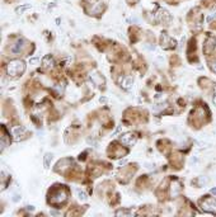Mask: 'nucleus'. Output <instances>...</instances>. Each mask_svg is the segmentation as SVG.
<instances>
[{
    "label": "nucleus",
    "instance_id": "f257e3e1",
    "mask_svg": "<svg viewBox=\"0 0 216 217\" xmlns=\"http://www.w3.org/2000/svg\"><path fill=\"white\" fill-rule=\"evenodd\" d=\"M24 69H26V64L22 60H13L8 64L6 72H8V75H10L12 78H15V76L22 75L24 72Z\"/></svg>",
    "mask_w": 216,
    "mask_h": 217
},
{
    "label": "nucleus",
    "instance_id": "f03ea898",
    "mask_svg": "<svg viewBox=\"0 0 216 217\" xmlns=\"http://www.w3.org/2000/svg\"><path fill=\"white\" fill-rule=\"evenodd\" d=\"M66 201H67V193L63 188H57L56 193L54 194V197L48 198V202L51 204H61V203H64Z\"/></svg>",
    "mask_w": 216,
    "mask_h": 217
},
{
    "label": "nucleus",
    "instance_id": "7ed1b4c3",
    "mask_svg": "<svg viewBox=\"0 0 216 217\" xmlns=\"http://www.w3.org/2000/svg\"><path fill=\"white\" fill-rule=\"evenodd\" d=\"M201 207L205 212L216 215V201L214 198H205L201 201Z\"/></svg>",
    "mask_w": 216,
    "mask_h": 217
},
{
    "label": "nucleus",
    "instance_id": "20e7f679",
    "mask_svg": "<svg viewBox=\"0 0 216 217\" xmlns=\"http://www.w3.org/2000/svg\"><path fill=\"white\" fill-rule=\"evenodd\" d=\"M160 45L164 48H174V47H176V45H177V42L174 39H172L170 37H168L167 33H163L161 38H160Z\"/></svg>",
    "mask_w": 216,
    "mask_h": 217
},
{
    "label": "nucleus",
    "instance_id": "39448f33",
    "mask_svg": "<svg viewBox=\"0 0 216 217\" xmlns=\"http://www.w3.org/2000/svg\"><path fill=\"white\" fill-rule=\"evenodd\" d=\"M24 133H26V128L22 127V126H14L12 128V135H13V139L15 141H20L23 137H24Z\"/></svg>",
    "mask_w": 216,
    "mask_h": 217
},
{
    "label": "nucleus",
    "instance_id": "423d86ee",
    "mask_svg": "<svg viewBox=\"0 0 216 217\" xmlns=\"http://www.w3.org/2000/svg\"><path fill=\"white\" fill-rule=\"evenodd\" d=\"M136 140H137V136L135 133H126V135L121 136V142L123 145H126V146H132L136 142Z\"/></svg>",
    "mask_w": 216,
    "mask_h": 217
},
{
    "label": "nucleus",
    "instance_id": "0eeeda50",
    "mask_svg": "<svg viewBox=\"0 0 216 217\" xmlns=\"http://www.w3.org/2000/svg\"><path fill=\"white\" fill-rule=\"evenodd\" d=\"M215 47H216V38L215 37H209L207 41L205 42V46H203L205 54H211Z\"/></svg>",
    "mask_w": 216,
    "mask_h": 217
},
{
    "label": "nucleus",
    "instance_id": "6e6552de",
    "mask_svg": "<svg viewBox=\"0 0 216 217\" xmlns=\"http://www.w3.org/2000/svg\"><path fill=\"white\" fill-rule=\"evenodd\" d=\"M90 79H92V81H93L94 84L98 85V86L104 85V82H106L103 75H100L98 71H93V72H92V74H90Z\"/></svg>",
    "mask_w": 216,
    "mask_h": 217
},
{
    "label": "nucleus",
    "instance_id": "1a4fd4ad",
    "mask_svg": "<svg viewBox=\"0 0 216 217\" xmlns=\"http://www.w3.org/2000/svg\"><path fill=\"white\" fill-rule=\"evenodd\" d=\"M118 81H120V84H121L122 89H125V90H130V89L132 88V82H133L132 76H125V78L120 79Z\"/></svg>",
    "mask_w": 216,
    "mask_h": 217
},
{
    "label": "nucleus",
    "instance_id": "9d476101",
    "mask_svg": "<svg viewBox=\"0 0 216 217\" xmlns=\"http://www.w3.org/2000/svg\"><path fill=\"white\" fill-rule=\"evenodd\" d=\"M23 47H24V39H23V38H19L17 42H15L12 47H10V51H12V54H15V55H17V54H19L20 51L23 50Z\"/></svg>",
    "mask_w": 216,
    "mask_h": 217
},
{
    "label": "nucleus",
    "instance_id": "9b49d317",
    "mask_svg": "<svg viewBox=\"0 0 216 217\" xmlns=\"http://www.w3.org/2000/svg\"><path fill=\"white\" fill-rule=\"evenodd\" d=\"M42 65L46 67V69H50V67H52L55 65V61H54V57L52 56H45L42 58Z\"/></svg>",
    "mask_w": 216,
    "mask_h": 217
},
{
    "label": "nucleus",
    "instance_id": "f8f14e48",
    "mask_svg": "<svg viewBox=\"0 0 216 217\" xmlns=\"http://www.w3.org/2000/svg\"><path fill=\"white\" fill-rule=\"evenodd\" d=\"M103 9H104V6H103V4L102 3H98V4H96V5H93V8H92L89 12L92 13V14H99L100 12H103Z\"/></svg>",
    "mask_w": 216,
    "mask_h": 217
},
{
    "label": "nucleus",
    "instance_id": "ddd939ff",
    "mask_svg": "<svg viewBox=\"0 0 216 217\" xmlns=\"http://www.w3.org/2000/svg\"><path fill=\"white\" fill-rule=\"evenodd\" d=\"M51 160H52V154H51V152H47V154L45 155V160H43V163H45V168H48V165H50Z\"/></svg>",
    "mask_w": 216,
    "mask_h": 217
},
{
    "label": "nucleus",
    "instance_id": "4468645a",
    "mask_svg": "<svg viewBox=\"0 0 216 217\" xmlns=\"http://www.w3.org/2000/svg\"><path fill=\"white\" fill-rule=\"evenodd\" d=\"M76 193H78V195H79V198H80L81 201H85V199L88 198V195H87V193H85V192H83V191H80V189H76Z\"/></svg>",
    "mask_w": 216,
    "mask_h": 217
},
{
    "label": "nucleus",
    "instance_id": "2eb2a0df",
    "mask_svg": "<svg viewBox=\"0 0 216 217\" xmlns=\"http://www.w3.org/2000/svg\"><path fill=\"white\" fill-rule=\"evenodd\" d=\"M28 8H31V5H29V4H27V5H22V6L17 8V9H15V12H17L18 14H20V13L23 12V10H26V9H28Z\"/></svg>",
    "mask_w": 216,
    "mask_h": 217
},
{
    "label": "nucleus",
    "instance_id": "dca6fc26",
    "mask_svg": "<svg viewBox=\"0 0 216 217\" xmlns=\"http://www.w3.org/2000/svg\"><path fill=\"white\" fill-rule=\"evenodd\" d=\"M214 18H216V13H210V14L207 15V18H206V22H207V23H210Z\"/></svg>",
    "mask_w": 216,
    "mask_h": 217
},
{
    "label": "nucleus",
    "instance_id": "f3484780",
    "mask_svg": "<svg viewBox=\"0 0 216 217\" xmlns=\"http://www.w3.org/2000/svg\"><path fill=\"white\" fill-rule=\"evenodd\" d=\"M116 215H118V216H120V215H131V212H130L128 210H122V211H117Z\"/></svg>",
    "mask_w": 216,
    "mask_h": 217
},
{
    "label": "nucleus",
    "instance_id": "a211bd4d",
    "mask_svg": "<svg viewBox=\"0 0 216 217\" xmlns=\"http://www.w3.org/2000/svg\"><path fill=\"white\" fill-rule=\"evenodd\" d=\"M210 67H211V70L216 74V61H212V62L210 64Z\"/></svg>",
    "mask_w": 216,
    "mask_h": 217
},
{
    "label": "nucleus",
    "instance_id": "6ab92c4d",
    "mask_svg": "<svg viewBox=\"0 0 216 217\" xmlns=\"http://www.w3.org/2000/svg\"><path fill=\"white\" fill-rule=\"evenodd\" d=\"M38 62V57H32L31 58V64H37Z\"/></svg>",
    "mask_w": 216,
    "mask_h": 217
},
{
    "label": "nucleus",
    "instance_id": "aec40b11",
    "mask_svg": "<svg viewBox=\"0 0 216 217\" xmlns=\"http://www.w3.org/2000/svg\"><path fill=\"white\" fill-rule=\"evenodd\" d=\"M212 102H214V104L216 106V86H215V93H214V98H212Z\"/></svg>",
    "mask_w": 216,
    "mask_h": 217
},
{
    "label": "nucleus",
    "instance_id": "412c9836",
    "mask_svg": "<svg viewBox=\"0 0 216 217\" xmlns=\"http://www.w3.org/2000/svg\"><path fill=\"white\" fill-rule=\"evenodd\" d=\"M211 193H212V194H215V195H216V188H212V189H211Z\"/></svg>",
    "mask_w": 216,
    "mask_h": 217
},
{
    "label": "nucleus",
    "instance_id": "4be33fe9",
    "mask_svg": "<svg viewBox=\"0 0 216 217\" xmlns=\"http://www.w3.org/2000/svg\"><path fill=\"white\" fill-rule=\"evenodd\" d=\"M130 2H133V0H130Z\"/></svg>",
    "mask_w": 216,
    "mask_h": 217
}]
</instances>
